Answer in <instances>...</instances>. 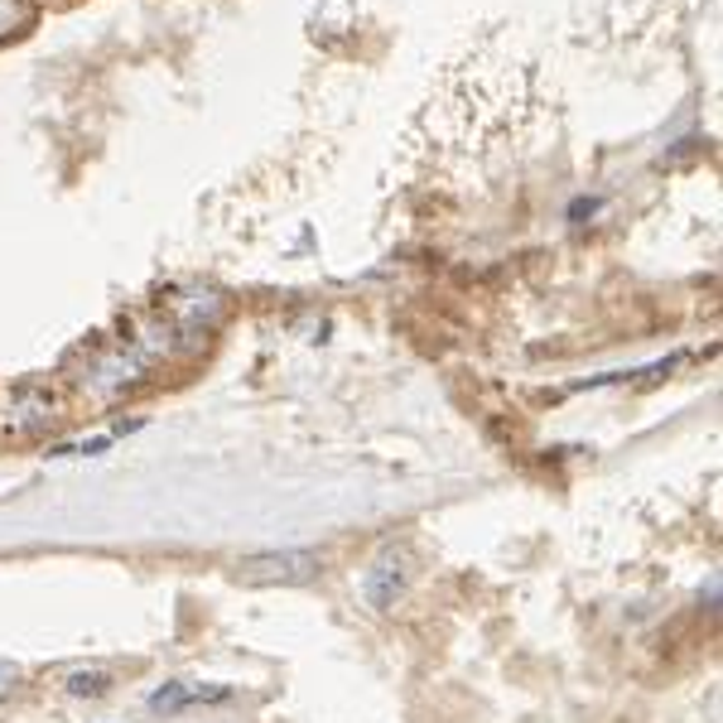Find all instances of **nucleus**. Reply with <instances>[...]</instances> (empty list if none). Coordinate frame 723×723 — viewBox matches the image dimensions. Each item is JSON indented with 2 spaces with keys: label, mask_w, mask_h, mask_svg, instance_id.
Masks as SVG:
<instances>
[{
  "label": "nucleus",
  "mask_w": 723,
  "mask_h": 723,
  "mask_svg": "<svg viewBox=\"0 0 723 723\" xmlns=\"http://www.w3.org/2000/svg\"><path fill=\"white\" fill-rule=\"evenodd\" d=\"M198 700L222 704V700H231V690L227 685H217V690H188V685H179V680H169V685H159L150 694V709H155V714H179V709L198 704Z\"/></svg>",
  "instance_id": "nucleus-4"
},
{
  "label": "nucleus",
  "mask_w": 723,
  "mask_h": 723,
  "mask_svg": "<svg viewBox=\"0 0 723 723\" xmlns=\"http://www.w3.org/2000/svg\"><path fill=\"white\" fill-rule=\"evenodd\" d=\"M34 24V0H0V43Z\"/></svg>",
  "instance_id": "nucleus-6"
},
{
  "label": "nucleus",
  "mask_w": 723,
  "mask_h": 723,
  "mask_svg": "<svg viewBox=\"0 0 723 723\" xmlns=\"http://www.w3.org/2000/svg\"><path fill=\"white\" fill-rule=\"evenodd\" d=\"M410 578H415V559L405 545H386L382 555L367 564L361 574V598H367L372 613H396L400 598L410 593Z\"/></svg>",
  "instance_id": "nucleus-2"
},
{
  "label": "nucleus",
  "mask_w": 723,
  "mask_h": 723,
  "mask_svg": "<svg viewBox=\"0 0 723 723\" xmlns=\"http://www.w3.org/2000/svg\"><path fill=\"white\" fill-rule=\"evenodd\" d=\"M111 685H116V675L101 671V665H82V671H72L63 680V690L72 694V700H107Z\"/></svg>",
  "instance_id": "nucleus-5"
},
{
  "label": "nucleus",
  "mask_w": 723,
  "mask_h": 723,
  "mask_svg": "<svg viewBox=\"0 0 723 723\" xmlns=\"http://www.w3.org/2000/svg\"><path fill=\"white\" fill-rule=\"evenodd\" d=\"M72 415V386L63 376H29L0 390V434L6 439H39Z\"/></svg>",
  "instance_id": "nucleus-1"
},
{
  "label": "nucleus",
  "mask_w": 723,
  "mask_h": 723,
  "mask_svg": "<svg viewBox=\"0 0 723 723\" xmlns=\"http://www.w3.org/2000/svg\"><path fill=\"white\" fill-rule=\"evenodd\" d=\"M14 680H20V671H14L10 661H0V694H10V690H14Z\"/></svg>",
  "instance_id": "nucleus-7"
},
{
  "label": "nucleus",
  "mask_w": 723,
  "mask_h": 723,
  "mask_svg": "<svg viewBox=\"0 0 723 723\" xmlns=\"http://www.w3.org/2000/svg\"><path fill=\"white\" fill-rule=\"evenodd\" d=\"M318 570H324V559L314 555V549H260V555H241L237 559V574L246 584H314Z\"/></svg>",
  "instance_id": "nucleus-3"
}]
</instances>
